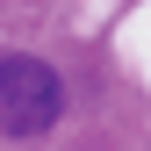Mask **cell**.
Masks as SVG:
<instances>
[{"mask_svg": "<svg viewBox=\"0 0 151 151\" xmlns=\"http://www.w3.org/2000/svg\"><path fill=\"white\" fill-rule=\"evenodd\" d=\"M58 115H65V79L43 58L7 50V58H0V129H7V137H43Z\"/></svg>", "mask_w": 151, "mask_h": 151, "instance_id": "1", "label": "cell"}]
</instances>
